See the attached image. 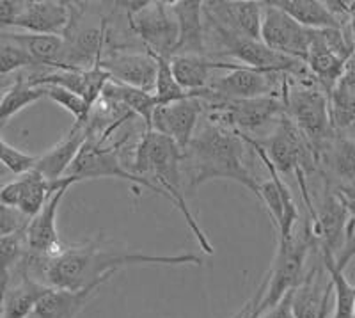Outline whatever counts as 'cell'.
I'll use <instances>...</instances> for the list:
<instances>
[{
  "instance_id": "13",
  "label": "cell",
  "mask_w": 355,
  "mask_h": 318,
  "mask_svg": "<svg viewBox=\"0 0 355 318\" xmlns=\"http://www.w3.org/2000/svg\"><path fill=\"white\" fill-rule=\"evenodd\" d=\"M75 183H78L75 178L46 180L36 169H31L0 189V203L18 208L27 217H34L57 190Z\"/></svg>"
},
{
  "instance_id": "40",
  "label": "cell",
  "mask_w": 355,
  "mask_h": 318,
  "mask_svg": "<svg viewBox=\"0 0 355 318\" xmlns=\"http://www.w3.org/2000/svg\"><path fill=\"white\" fill-rule=\"evenodd\" d=\"M265 285H266V281H265V279H263L261 285H259V288L254 292V295H252V297H250L249 301L245 302V304H243L242 310L236 311V315H233V317H231V318H252V317H250V313H252V310H254L256 304H258V302L261 301L263 294H265Z\"/></svg>"
},
{
  "instance_id": "20",
  "label": "cell",
  "mask_w": 355,
  "mask_h": 318,
  "mask_svg": "<svg viewBox=\"0 0 355 318\" xmlns=\"http://www.w3.org/2000/svg\"><path fill=\"white\" fill-rule=\"evenodd\" d=\"M171 11L178 24V43L173 56L208 57L202 2L199 0H174Z\"/></svg>"
},
{
  "instance_id": "4",
  "label": "cell",
  "mask_w": 355,
  "mask_h": 318,
  "mask_svg": "<svg viewBox=\"0 0 355 318\" xmlns=\"http://www.w3.org/2000/svg\"><path fill=\"white\" fill-rule=\"evenodd\" d=\"M286 116L293 121L309 146L318 164V153L336 133L331 119L329 94L315 81L288 82L283 94Z\"/></svg>"
},
{
  "instance_id": "46",
  "label": "cell",
  "mask_w": 355,
  "mask_h": 318,
  "mask_svg": "<svg viewBox=\"0 0 355 318\" xmlns=\"http://www.w3.org/2000/svg\"><path fill=\"white\" fill-rule=\"evenodd\" d=\"M354 318H355V315H354Z\"/></svg>"
},
{
  "instance_id": "31",
  "label": "cell",
  "mask_w": 355,
  "mask_h": 318,
  "mask_svg": "<svg viewBox=\"0 0 355 318\" xmlns=\"http://www.w3.org/2000/svg\"><path fill=\"white\" fill-rule=\"evenodd\" d=\"M155 59H157V81H155L153 97L157 105H169L174 103V101L183 100V98L192 97L176 82L173 69H171L169 59L160 56H155Z\"/></svg>"
},
{
  "instance_id": "27",
  "label": "cell",
  "mask_w": 355,
  "mask_h": 318,
  "mask_svg": "<svg viewBox=\"0 0 355 318\" xmlns=\"http://www.w3.org/2000/svg\"><path fill=\"white\" fill-rule=\"evenodd\" d=\"M52 286H46L31 278L24 269V276L15 286L8 288L0 304V318H28L37 302L49 294Z\"/></svg>"
},
{
  "instance_id": "22",
  "label": "cell",
  "mask_w": 355,
  "mask_h": 318,
  "mask_svg": "<svg viewBox=\"0 0 355 318\" xmlns=\"http://www.w3.org/2000/svg\"><path fill=\"white\" fill-rule=\"evenodd\" d=\"M89 135H91L89 123L84 126L73 125L71 130L66 133L61 141L53 144L46 153L37 157L34 169L46 180H61V178H64L66 171L69 169L73 160L77 158L78 151L89 139Z\"/></svg>"
},
{
  "instance_id": "1",
  "label": "cell",
  "mask_w": 355,
  "mask_h": 318,
  "mask_svg": "<svg viewBox=\"0 0 355 318\" xmlns=\"http://www.w3.org/2000/svg\"><path fill=\"white\" fill-rule=\"evenodd\" d=\"M101 237L84 246H64L59 254L49 258L34 254L31 267H37L43 283L61 290H82L91 285H105L121 269L146 265H198L202 258L196 254H144L103 249Z\"/></svg>"
},
{
  "instance_id": "26",
  "label": "cell",
  "mask_w": 355,
  "mask_h": 318,
  "mask_svg": "<svg viewBox=\"0 0 355 318\" xmlns=\"http://www.w3.org/2000/svg\"><path fill=\"white\" fill-rule=\"evenodd\" d=\"M0 36L12 43L20 44L21 49L33 57L40 68L64 69L66 41L61 36H44V34L27 33H0Z\"/></svg>"
},
{
  "instance_id": "9",
  "label": "cell",
  "mask_w": 355,
  "mask_h": 318,
  "mask_svg": "<svg viewBox=\"0 0 355 318\" xmlns=\"http://www.w3.org/2000/svg\"><path fill=\"white\" fill-rule=\"evenodd\" d=\"M242 137L247 142V146L258 153L259 160L268 171V180L259 181V203L265 206L268 215L272 217L275 231H277V240H288L295 235V226L299 222V208H297V203L293 199V194H291L290 187L283 181L281 174L275 171L274 165L265 157L258 141L250 135H242Z\"/></svg>"
},
{
  "instance_id": "35",
  "label": "cell",
  "mask_w": 355,
  "mask_h": 318,
  "mask_svg": "<svg viewBox=\"0 0 355 318\" xmlns=\"http://www.w3.org/2000/svg\"><path fill=\"white\" fill-rule=\"evenodd\" d=\"M6 125H0V162L11 171L15 176H20V174L27 173V171L34 169L36 165L37 157L36 155H28L25 151H20L15 146H11L9 142L4 141L2 137V130Z\"/></svg>"
},
{
  "instance_id": "11",
  "label": "cell",
  "mask_w": 355,
  "mask_h": 318,
  "mask_svg": "<svg viewBox=\"0 0 355 318\" xmlns=\"http://www.w3.org/2000/svg\"><path fill=\"white\" fill-rule=\"evenodd\" d=\"M313 215H309V230L316 240V249H325L336 254L343 249L348 230L354 219L348 214L347 206L341 201L331 181L325 180L322 199L313 205Z\"/></svg>"
},
{
  "instance_id": "7",
  "label": "cell",
  "mask_w": 355,
  "mask_h": 318,
  "mask_svg": "<svg viewBox=\"0 0 355 318\" xmlns=\"http://www.w3.org/2000/svg\"><path fill=\"white\" fill-rule=\"evenodd\" d=\"M263 153L279 174H311L318 171L313 148L293 121L283 114L275 121V128L265 141H258Z\"/></svg>"
},
{
  "instance_id": "24",
  "label": "cell",
  "mask_w": 355,
  "mask_h": 318,
  "mask_svg": "<svg viewBox=\"0 0 355 318\" xmlns=\"http://www.w3.org/2000/svg\"><path fill=\"white\" fill-rule=\"evenodd\" d=\"M101 286L103 285H91L82 290L50 288L49 294L37 302L28 318H77L91 299L96 297Z\"/></svg>"
},
{
  "instance_id": "33",
  "label": "cell",
  "mask_w": 355,
  "mask_h": 318,
  "mask_svg": "<svg viewBox=\"0 0 355 318\" xmlns=\"http://www.w3.org/2000/svg\"><path fill=\"white\" fill-rule=\"evenodd\" d=\"M25 235L0 237V283L4 292L9 286V274L25 254Z\"/></svg>"
},
{
  "instance_id": "8",
  "label": "cell",
  "mask_w": 355,
  "mask_h": 318,
  "mask_svg": "<svg viewBox=\"0 0 355 318\" xmlns=\"http://www.w3.org/2000/svg\"><path fill=\"white\" fill-rule=\"evenodd\" d=\"M290 77L284 73L265 72L236 65L227 75L218 77L208 84V93L222 100H249L261 97L283 98Z\"/></svg>"
},
{
  "instance_id": "41",
  "label": "cell",
  "mask_w": 355,
  "mask_h": 318,
  "mask_svg": "<svg viewBox=\"0 0 355 318\" xmlns=\"http://www.w3.org/2000/svg\"><path fill=\"white\" fill-rule=\"evenodd\" d=\"M15 178L17 176H15V174H12L8 167H6V165L0 162V189H2L4 185H8L9 181L15 180Z\"/></svg>"
},
{
  "instance_id": "19",
  "label": "cell",
  "mask_w": 355,
  "mask_h": 318,
  "mask_svg": "<svg viewBox=\"0 0 355 318\" xmlns=\"http://www.w3.org/2000/svg\"><path fill=\"white\" fill-rule=\"evenodd\" d=\"M68 189L69 187H62L57 190L52 198L44 203L43 208L34 217H31L27 230H25V246H27L28 253L52 258L64 249V244L57 231V214H59V205Z\"/></svg>"
},
{
  "instance_id": "15",
  "label": "cell",
  "mask_w": 355,
  "mask_h": 318,
  "mask_svg": "<svg viewBox=\"0 0 355 318\" xmlns=\"http://www.w3.org/2000/svg\"><path fill=\"white\" fill-rule=\"evenodd\" d=\"M100 66L109 73L110 81L153 94L157 81V59L151 52L112 50L101 57Z\"/></svg>"
},
{
  "instance_id": "5",
  "label": "cell",
  "mask_w": 355,
  "mask_h": 318,
  "mask_svg": "<svg viewBox=\"0 0 355 318\" xmlns=\"http://www.w3.org/2000/svg\"><path fill=\"white\" fill-rule=\"evenodd\" d=\"M316 249V240L311 235L309 224H306L302 235H293L288 240H277V251L270 270L265 276V294L250 313L252 318H259L265 311L283 301L286 294L295 290L306 274V260L309 251Z\"/></svg>"
},
{
  "instance_id": "42",
  "label": "cell",
  "mask_w": 355,
  "mask_h": 318,
  "mask_svg": "<svg viewBox=\"0 0 355 318\" xmlns=\"http://www.w3.org/2000/svg\"><path fill=\"white\" fill-rule=\"evenodd\" d=\"M11 84H12V81H2V78H0V98L4 97V93L8 91L9 87H11Z\"/></svg>"
},
{
  "instance_id": "2",
  "label": "cell",
  "mask_w": 355,
  "mask_h": 318,
  "mask_svg": "<svg viewBox=\"0 0 355 318\" xmlns=\"http://www.w3.org/2000/svg\"><path fill=\"white\" fill-rule=\"evenodd\" d=\"M247 142L240 133L210 121L196 130L192 141L182 151V171L187 189L198 190L214 180H231L245 187L259 199V181L245 164Z\"/></svg>"
},
{
  "instance_id": "6",
  "label": "cell",
  "mask_w": 355,
  "mask_h": 318,
  "mask_svg": "<svg viewBox=\"0 0 355 318\" xmlns=\"http://www.w3.org/2000/svg\"><path fill=\"white\" fill-rule=\"evenodd\" d=\"M121 142H109V139H100L96 135H89L87 141L78 151L77 158L69 165L64 178H75L77 181L85 180H103V178H116V180L130 181L135 187H144L157 196L167 198V194L157 187L153 181L146 178L135 176L128 171L123 162Z\"/></svg>"
},
{
  "instance_id": "38",
  "label": "cell",
  "mask_w": 355,
  "mask_h": 318,
  "mask_svg": "<svg viewBox=\"0 0 355 318\" xmlns=\"http://www.w3.org/2000/svg\"><path fill=\"white\" fill-rule=\"evenodd\" d=\"M259 318H295L293 311H291V292L284 295L283 301L279 302V304L265 311Z\"/></svg>"
},
{
  "instance_id": "45",
  "label": "cell",
  "mask_w": 355,
  "mask_h": 318,
  "mask_svg": "<svg viewBox=\"0 0 355 318\" xmlns=\"http://www.w3.org/2000/svg\"><path fill=\"white\" fill-rule=\"evenodd\" d=\"M318 318H329V310H325V311H323V313L320 315Z\"/></svg>"
},
{
  "instance_id": "29",
  "label": "cell",
  "mask_w": 355,
  "mask_h": 318,
  "mask_svg": "<svg viewBox=\"0 0 355 318\" xmlns=\"http://www.w3.org/2000/svg\"><path fill=\"white\" fill-rule=\"evenodd\" d=\"M100 98L125 107L133 116L141 117L142 123H144V130H150L151 116H153V110L157 107V101H155V97L151 93H146V91L135 87H128V85H123L119 82L109 81L105 87H103V91H101Z\"/></svg>"
},
{
  "instance_id": "32",
  "label": "cell",
  "mask_w": 355,
  "mask_h": 318,
  "mask_svg": "<svg viewBox=\"0 0 355 318\" xmlns=\"http://www.w3.org/2000/svg\"><path fill=\"white\" fill-rule=\"evenodd\" d=\"M44 98H50L53 103L68 110L73 117H75V126H84L89 123V117L93 109L89 107L87 101L78 94L71 93L68 89L59 87V85H43Z\"/></svg>"
},
{
  "instance_id": "28",
  "label": "cell",
  "mask_w": 355,
  "mask_h": 318,
  "mask_svg": "<svg viewBox=\"0 0 355 318\" xmlns=\"http://www.w3.org/2000/svg\"><path fill=\"white\" fill-rule=\"evenodd\" d=\"M268 2L286 12L297 24L311 31L345 27L332 17L325 2H320V0H268Z\"/></svg>"
},
{
  "instance_id": "16",
  "label": "cell",
  "mask_w": 355,
  "mask_h": 318,
  "mask_svg": "<svg viewBox=\"0 0 355 318\" xmlns=\"http://www.w3.org/2000/svg\"><path fill=\"white\" fill-rule=\"evenodd\" d=\"M202 15L227 31L261 40L263 2L256 0H210L202 2Z\"/></svg>"
},
{
  "instance_id": "17",
  "label": "cell",
  "mask_w": 355,
  "mask_h": 318,
  "mask_svg": "<svg viewBox=\"0 0 355 318\" xmlns=\"http://www.w3.org/2000/svg\"><path fill=\"white\" fill-rule=\"evenodd\" d=\"M320 251L322 267L327 270L329 281L334 295V315L332 318H354L355 315V286L345 276V269L355 256V221H352L343 249L332 254L325 249Z\"/></svg>"
},
{
  "instance_id": "12",
  "label": "cell",
  "mask_w": 355,
  "mask_h": 318,
  "mask_svg": "<svg viewBox=\"0 0 355 318\" xmlns=\"http://www.w3.org/2000/svg\"><path fill=\"white\" fill-rule=\"evenodd\" d=\"M311 37H313L311 28L297 24L293 18L272 6L268 0L263 2L261 41L268 49L306 62Z\"/></svg>"
},
{
  "instance_id": "43",
  "label": "cell",
  "mask_w": 355,
  "mask_h": 318,
  "mask_svg": "<svg viewBox=\"0 0 355 318\" xmlns=\"http://www.w3.org/2000/svg\"><path fill=\"white\" fill-rule=\"evenodd\" d=\"M345 133H348V135H352V137L355 139V126H352V128L347 130V132H345Z\"/></svg>"
},
{
  "instance_id": "21",
  "label": "cell",
  "mask_w": 355,
  "mask_h": 318,
  "mask_svg": "<svg viewBox=\"0 0 355 318\" xmlns=\"http://www.w3.org/2000/svg\"><path fill=\"white\" fill-rule=\"evenodd\" d=\"M318 169L332 185L355 181V139L345 132H336L320 149Z\"/></svg>"
},
{
  "instance_id": "18",
  "label": "cell",
  "mask_w": 355,
  "mask_h": 318,
  "mask_svg": "<svg viewBox=\"0 0 355 318\" xmlns=\"http://www.w3.org/2000/svg\"><path fill=\"white\" fill-rule=\"evenodd\" d=\"M71 22L69 2L61 0H25L24 9L12 27L21 28L27 34L64 36Z\"/></svg>"
},
{
  "instance_id": "10",
  "label": "cell",
  "mask_w": 355,
  "mask_h": 318,
  "mask_svg": "<svg viewBox=\"0 0 355 318\" xmlns=\"http://www.w3.org/2000/svg\"><path fill=\"white\" fill-rule=\"evenodd\" d=\"M133 36L144 43V49L155 56L171 59L178 43V24L171 11V2H148L141 11L126 15Z\"/></svg>"
},
{
  "instance_id": "34",
  "label": "cell",
  "mask_w": 355,
  "mask_h": 318,
  "mask_svg": "<svg viewBox=\"0 0 355 318\" xmlns=\"http://www.w3.org/2000/svg\"><path fill=\"white\" fill-rule=\"evenodd\" d=\"M24 68L34 69L40 68V66L34 62L33 57L28 56L20 44L0 36V77L11 75V73Z\"/></svg>"
},
{
  "instance_id": "3",
  "label": "cell",
  "mask_w": 355,
  "mask_h": 318,
  "mask_svg": "<svg viewBox=\"0 0 355 318\" xmlns=\"http://www.w3.org/2000/svg\"><path fill=\"white\" fill-rule=\"evenodd\" d=\"M128 171L160 187L167 194L169 201L180 210V214L183 215L189 230L192 231L201 249L208 254L215 253L211 242L208 240V235L198 224L187 203V192L183 190L185 181H183L182 171V149L178 148L173 139L160 135L153 130H144L133 149V160L128 165Z\"/></svg>"
},
{
  "instance_id": "36",
  "label": "cell",
  "mask_w": 355,
  "mask_h": 318,
  "mask_svg": "<svg viewBox=\"0 0 355 318\" xmlns=\"http://www.w3.org/2000/svg\"><path fill=\"white\" fill-rule=\"evenodd\" d=\"M28 221H31V217L21 214L18 208L0 203V237L25 235Z\"/></svg>"
},
{
  "instance_id": "23",
  "label": "cell",
  "mask_w": 355,
  "mask_h": 318,
  "mask_svg": "<svg viewBox=\"0 0 355 318\" xmlns=\"http://www.w3.org/2000/svg\"><path fill=\"white\" fill-rule=\"evenodd\" d=\"M332 285L322 283V269L318 265L306 272L302 281L291 290V311L295 318H318L331 308Z\"/></svg>"
},
{
  "instance_id": "44",
  "label": "cell",
  "mask_w": 355,
  "mask_h": 318,
  "mask_svg": "<svg viewBox=\"0 0 355 318\" xmlns=\"http://www.w3.org/2000/svg\"><path fill=\"white\" fill-rule=\"evenodd\" d=\"M4 288H2V283H0V304H2V297H4Z\"/></svg>"
},
{
  "instance_id": "14",
  "label": "cell",
  "mask_w": 355,
  "mask_h": 318,
  "mask_svg": "<svg viewBox=\"0 0 355 318\" xmlns=\"http://www.w3.org/2000/svg\"><path fill=\"white\" fill-rule=\"evenodd\" d=\"M202 114L205 103L196 97L183 98L169 105H157L151 116L150 130L173 139L183 151L194 137Z\"/></svg>"
},
{
  "instance_id": "30",
  "label": "cell",
  "mask_w": 355,
  "mask_h": 318,
  "mask_svg": "<svg viewBox=\"0 0 355 318\" xmlns=\"http://www.w3.org/2000/svg\"><path fill=\"white\" fill-rule=\"evenodd\" d=\"M44 98L43 87H33L25 75H18L12 81L11 87L0 98V125H6L12 116H17L25 107Z\"/></svg>"
},
{
  "instance_id": "39",
  "label": "cell",
  "mask_w": 355,
  "mask_h": 318,
  "mask_svg": "<svg viewBox=\"0 0 355 318\" xmlns=\"http://www.w3.org/2000/svg\"><path fill=\"white\" fill-rule=\"evenodd\" d=\"M336 192L339 194L341 201L347 206L348 214L355 221V181L352 183H347V185H334Z\"/></svg>"
},
{
  "instance_id": "37",
  "label": "cell",
  "mask_w": 355,
  "mask_h": 318,
  "mask_svg": "<svg viewBox=\"0 0 355 318\" xmlns=\"http://www.w3.org/2000/svg\"><path fill=\"white\" fill-rule=\"evenodd\" d=\"M25 0H0V31L12 27L15 20L24 9Z\"/></svg>"
},
{
  "instance_id": "25",
  "label": "cell",
  "mask_w": 355,
  "mask_h": 318,
  "mask_svg": "<svg viewBox=\"0 0 355 318\" xmlns=\"http://www.w3.org/2000/svg\"><path fill=\"white\" fill-rule=\"evenodd\" d=\"M169 62L174 78L187 93H196L208 87L211 82V72H217V69L230 72L236 66L234 62H222L210 57L196 56H173Z\"/></svg>"
}]
</instances>
